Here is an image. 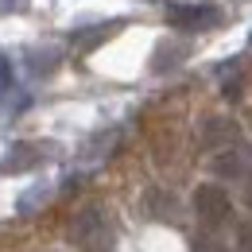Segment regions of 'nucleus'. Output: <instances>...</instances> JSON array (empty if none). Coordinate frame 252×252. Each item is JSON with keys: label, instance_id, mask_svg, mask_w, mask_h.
I'll use <instances>...</instances> for the list:
<instances>
[{"label": "nucleus", "instance_id": "f03ea898", "mask_svg": "<svg viewBox=\"0 0 252 252\" xmlns=\"http://www.w3.org/2000/svg\"><path fill=\"white\" fill-rule=\"evenodd\" d=\"M167 20L175 28L198 32V28H214L218 24V8H210V4H171V16Z\"/></svg>", "mask_w": 252, "mask_h": 252}, {"label": "nucleus", "instance_id": "7ed1b4c3", "mask_svg": "<svg viewBox=\"0 0 252 252\" xmlns=\"http://www.w3.org/2000/svg\"><path fill=\"white\" fill-rule=\"evenodd\" d=\"M202 136H206V144H210V148H221V144H225V148H233V144H237V125H233V121H210V125L202 128Z\"/></svg>", "mask_w": 252, "mask_h": 252}, {"label": "nucleus", "instance_id": "20e7f679", "mask_svg": "<svg viewBox=\"0 0 252 252\" xmlns=\"http://www.w3.org/2000/svg\"><path fill=\"white\" fill-rule=\"evenodd\" d=\"M190 252H233V249L221 241L214 229H206V233H194L190 237Z\"/></svg>", "mask_w": 252, "mask_h": 252}, {"label": "nucleus", "instance_id": "423d86ee", "mask_svg": "<svg viewBox=\"0 0 252 252\" xmlns=\"http://www.w3.org/2000/svg\"><path fill=\"white\" fill-rule=\"evenodd\" d=\"M237 252H252V221L237 225Z\"/></svg>", "mask_w": 252, "mask_h": 252}, {"label": "nucleus", "instance_id": "6e6552de", "mask_svg": "<svg viewBox=\"0 0 252 252\" xmlns=\"http://www.w3.org/2000/svg\"><path fill=\"white\" fill-rule=\"evenodd\" d=\"M249 125H252V109H249Z\"/></svg>", "mask_w": 252, "mask_h": 252}, {"label": "nucleus", "instance_id": "f257e3e1", "mask_svg": "<svg viewBox=\"0 0 252 252\" xmlns=\"http://www.w3.org/2000/svg\"><path fill=\"white\" fill-rule=\"evenodd\" d=\"M190 206H194V214H198V221H202L206 229H221V225L233 221V198H229V190L218 187V183L194 187Z\"/></svg>", "mask_w": 252, "mask_h": 252}, {"label": "nucleus", "instance_id": "0eeeda50", "mask_svg": "<svg viewBox=\"0 0 252 252\" xmlns=\"http://www.w3.org/2000/svg\"><path fill=\"white\" fill-rule=\"evenodd\" d=\"M245 202H249V210H252V167L245 171Z\"/></svg>", "mask_w": 252, "mask_h": 252}, {"label": "nucleus", "instance_id": "39448f33", "mask_svg": "<svg viewBox=\"0 0 252 252\" xmlns=\"http://www.w3.org/2000/svg\"><path fill=\"white\" fill-rule=\"evenodd\" d=\"M82 249H86V252H117L101 229H97V233H82Z\"/></svg>", "mask_w": 252, "mask_h": 252}]
</instances>
